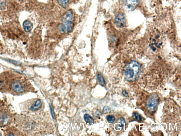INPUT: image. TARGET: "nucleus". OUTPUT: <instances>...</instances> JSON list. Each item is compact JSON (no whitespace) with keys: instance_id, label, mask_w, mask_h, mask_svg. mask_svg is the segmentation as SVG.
Here are the masks:
<instances>
[{"instance_id":"nucleus-1","label":"nucleus","mask_w":181,"mask_h":136,"mask_svg":"<svg viewBox=\"0 0 181 136\" xmlns=\"http://www.w3.org/2000/svg\"><path fill=\"white\" fill-rule=\"evenodd\" d=\"M141 69L140 65L136 61H132L125 66L124 72L125 78L128 81H134L138 78Z\"/></svg>"},{"instance_id":"nucleus-2","label":"nucleus","mask_w":181,"mask_h":136,"mask_svg":"<svg viewBox=\"0 0 181 136\" xmlns=\"http://www.w3.org/2000/svg\"><path fill=\"white\" fill-rule=\"evenodd\" d=\"M74 14L72 10H69L64 14L62 18V23L60 26L61 32L68 33L72 31L74 19Z\"/></svg>"},{"instance_id":"nucleus-3","label":"nucleus","mask_w":181,"mask_h":136,"mask_svg":"<svg viewBox=\"0 0 181 136\" xmlns=\"http://www.w3.org/2000/svg\"><path fill=\"white\" fill-rule=\"evenodd\" d=\"M163 44V38L161 33L155 30L151 34L150 39L149 45L153 52L157 51L161 48Z\"/></svg>"},{"instance_id":"nucleus-4","label":"nucleus","mask_w":181,"mask_h":136,"mask_svg":"<svg viewBox=\"0 0 181 136\" xmlns=\"http://www.w3.org/2000/svg\"><path fill=\"white\" fill-rule=\"evenodd\" d=\"M158 104L157 99L155 97H150L147 102V107L150 111H154L157 107Z\"/></svg>"},{"instance_id":"nucleus-5","label":"nucleus","mask_w":181,"mask_h":136,"mask_svg":"<svg viewBox=\"0 0 181 136\" xmlns=\"http://www.w3.org/2000/svg\"><path fill=\"white\" fill-rule=\"evenodd\" d=\"M116 25L120 28L124 27L126 25V19L125 15L123 13H120L116 16L115 20Z\"/></svg>"},{"instance_id":"nucleus-6","label":"nucleus","mask_w":181,"mask_h":136,"mask_svg":"<svg viewBox=\"0 0 181 136\" xmlns=\"http://www.w3.org/2000/svg\"><path fill=\"white\" fill-rule=\"evenodd\" d=\"M125 4L128 9L132 10L136 8L139 4V0H123Z\"/></svg>"},{"instance_id":"nucleus-7","label":"nucleus","mask_w":181,"mask_h":136,"mask_svg":"<svg viewBox=\"0 0 181 136\" xmlns=\"http://www.w3.org/2000/svg\"><path fill=\"white\" fill-rule=\"evenodd\" d=\"M11 88L13 90L17 93H22L24 91V88L22 84L18 81H16L12 83Z\"/></svg>"},{"instance_id":"nucleus-8","label":"nucleus","mask_w":181,"mask_h":136,"mask_svg":"<svg viewBox=\"0 0 181 136\" xmlns=\"http://www.w3.org/2000/svg\"><path fill=\"white\" fill-rule=\"evenodd\" d=\"M125 120L123 118L118 119L117 122L115 124L114 128L116 130L121 131L123 128V124L125 123Z\"/></svg>"},{"instance_id":"nucleus-9","label":"nucleus","mask_w":181,"mask_h":136,"mask_svg":"<svg viewBox=\"0 0 181 136\" xmlns=\"http://www.w3.org/2000/svg\"><path fill=\"white\" fill-rule=\"evenodd\" d=\"M23 26L24 30L26 32H31L33 28L32 24L28 20L25 21L24 22Z\"/></svg>"},{"instance_id":"nucleus-10","label":"nucleus","mask_w":181,"mask_h":136,"mask_svg":"<svg viewBox=\"0 0 181 136\" xmlns=\"http://www.w3.org/2000/svg\"><path fill=\"white\" fill-rule=\"evenodd\" d=\"M41 100L39 99H38L31 106L30 109L31 110L33 111L38 110L41 107Z\"/></svg>"},{"instance_id":"nucleus-11","label":"nucleus","mask_w":181,"mask_h":136,"mask_svg":"<svg viewBox=\"0 0 181 136\" xmlns=\"http://www.w3.org/2000/svg\"><path fill=\"white\" fill-rule=\"evenodd\" d=\"M57 2L60 6L63 8L67 7L68 4L69 0H57Z\"/></svg>"},{"instance_id":"nucleus-12","label":"nucleus","mask_w":181,"mask_h":136,"mask_svg":"<svg viewBox=\"0 0 181 136\" xmlns=\"http://www.w3.org/2000/svg\"><path fill=\"white\" fill-rule=\"evenodd\" d=\"M83 117H84L85 121L87 123H92L94 122V120L93 118H92L89 115L85 114L83 116Z\"/></svg>"},{"instance_id":"nucleus-13","label":"nucleus","mask_w":181,"mask_h":136,"mask_svg":"<svg viewBox=\"0 0 181 136\" xmlns=\"http://www.w3.org/2000/svg\"><path fill=\"white\" fill-rule=\"evenodd\" d=\"M97 79H98L99 83L100 84L103 85L105 84V81L104 80V78L103 77L102 75L100 74H98L97 75Z\"/></svg>"},{"instance_id":"nucleus-14","label":"nucleus","mask_w":181,"mask_h":136,"mask_svg":"<svg viewBox=\"0 0 181 136\" xmlns=\"http://www.w3.org/2000/svg\"><path fill=\"white\" fill-rule=\"evenodd\" d=\"M107 121L109 123H113L115 120L114 117L112 115H108L106 117Z\"/></svg>"},{"instance_id":"nucleus-15","label":"nucleus","mask_w":181,"mask_h":136,"mask_svg":"<svg viewBox=\"0 0 181 136\" xmlns=\"http://www.w3.org/2000/svg\"><path fill=\"white\" fill-rule=\"evenodd\" d=\"M134 117L135 119L138 121H140L142 120V117L141 116L139 115L138 113H134L133 114Z\"/></svg>"},{"instance_id":"nucleus-16","label":"nucleus","mask_w":181,"mask_h":136,"mask_svg":"<svg viewBox=\"0 0 181 136\" xmlns=\"http://www.w3.org/2000/svg\"><path fill=\"white\" fill-rule=\"evenodd\" d=\"M6 119V117L4 115L2 114V113H0V124L4 123Z\"/></svg>"},{"instance_id":"nucleus-17","label":"nucleus","mask_w":181,"mask_h":136,"mask_svg":"<svg viewBox=\"0 0 181 136\" xmlns=\"http://www.w3.org/2000/svg\"><path fill=\"white\" fill-rule=\"evenodd\" d=\"M5 86V83L3 80L0 79V89L4 88Z\"/></svg>"},{"instance_id":"nucleus-18","label":"nucleus","mask_w":181,"mask_h":136,"mask_svg":"<svg viewBox=\"0 0 181 136\" xmlns=\"http://www.w3.org/2000/svg\"><path fill=\"white\" fill-rule=\"evenodd\" d=\"M110 111V109L109 107L107 106H106L104 107L103 109V112H108Z\"/></svg>"},{"instance_id":"nucleus-19","label":"nucleus","mask_w":181,"mask_h":136,"mask_svg":"<svg viewBox=\"0 0 181 136\" xmlns=\"http://www.w3.org/2000/svg\"><path fill=\"white\" fill-rule=\"evenodd\" d=\"M123 95L125 97H127L128 96V93L126 90H123L122 92Z\"/></svg>"},{"instance_id":"nucleus-20","label":"nucleus","mask_w":181,"mask_h":136,"mask_svg":"<svg viewBox=\"0 0 181 136\" xmlns=\"http://www.w3.org/2000/svg\"><path fill=\"white\" fill-rule=\"evenodd\" d=\"M20 1H21V0H20Z\"/></svg>"}]
</instances>
